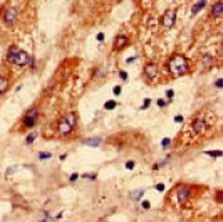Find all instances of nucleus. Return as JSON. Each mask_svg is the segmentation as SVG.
I'll list each match as a JSON object with an SVG mask.
<instances>
[{
	"instance_id": "obj_20",
	"label": "nucleus",
	"mask_w": 223,
	"mask_h": 222,
	"mask_svg": "<svg viewBox=\"0 0 223 222\" xmlns=\"http://www.w3.org/2000/svg\"><path fill=\"white\" fill-rule=\"evenodd\" d=\"M116 107V102L115 100H107L104 103V108L106 110H114Z\"/></svg>"
},
{
	"instance_id": "obj_5",
	"label": "nucleus",
	"mask_w": 223,
	"mask_h": 222,
	"mask_svg": "<svg viewBox=\"0 0 223 222\" xmlns=\"http://www.w3.org/2000/svg\"><path fill=\"white\" fill-rule=\"evenodd\" d=\"M30 59H31V55H28V52H26L24 50H19V52H17L16 58H15L12 64H15L17 67H24L30 63Z\"/></svg>"
},
{
	"instance_id": "obj_13",
	"label": "nucleus",
	"mask_w": 223,
	"mask_h": 222,
	"mask_svg": "<svg viewBox=\"0 0 223 222\" xmlns=\"http://www.w3.org/2000/svg\"><path fill=\"white\" fill-rule=\"evenodd\" d=\"M8 88H9V79H8V76H6V75H1V76H0V95L6 94L7 91H8Z\"/></svg>"
},
{
	"instance_id": "obj_39",
	"label": "nucleus",
	"mask_w": 223,
	"mask_h": 222,
	"mask_svg": "<svg viewBox=\"0 0 223 222\" xmlns=\"http://www.w3.org/2000/svg\"><path fill=\"white\" fill-rule=\"evenodd\" d=\"M22 87H23V84H19V86L16 87V91H20V88H22Z\"/></svg>"
},
{
	"instance_id": "obj_31",
	"label": "nucleus",
	"mask_w": 223,
	"mask_h": 222,
	"mask_svg": "<svg viewBox=\"0 0 223 222\" xmlns=\"http://www.w3.org/2000/svg\"><path fill=\"white\" fill-rule=\"evenodd\" d=\"M174 91H172V90H168V91H166V96H167V98H168V99H172V98H174Z\"/></svg>"
},
{
	"instance_id": "obj_25",
	"label": "nucleus",
	"mask_w": 223,
	"mask_h": 222,
	"mask_svg": "<svg viewBox=\"0 0 223 222\" xmlns=\"http://www.w3.org/2000/svg\"><path fill=\"white\" fill-rule=\"evenodd\" d=\"M170 142H171V139H170V138H164L163 141H162V147H163V149L168 147L170 146Z\"/></svg>"
},
{
	"instance_id": "obj_32",
	"label": "nucleus",
	"mask_w": 223,
	"mask_h": 222,
	"mask_svg": "<svg viewBox=\"0 0 223 222\" xmlns=\"http://www.w3.org/2000/svg\"><path fill=\"white\" fill-rule=\"evenodd\" d=\"M183 119H184V118H183L182 115H176V116L174 118V120H175L176 123H182V122H183Z\"/></svg>"
},
{
	"instance_id": "obj_17",
	"label": "nucleus",
	"mask_w": 223,
	"mask_h": 222,
	"mask_svg": "<svg viewBox=\"0 0 223 222\" xmlns=\"http://www.w3.org/2000/svg\"><path fill=\"white\" fill-rule=\"evenodd\" d=\"M143 194H144V190H136V191L131 193V198L138 201V199H140V197H143Z\"/></svg>"
},
{
	"instance_id": "obj_10",
	"label": "nucleus",
	"mask_w": 223,
	"mask_h": 222,
	"mask_svg": "<svg viewBox=\"0 0 223 222\" xmlns=\"http://www.w3.org/2000/svg\"><path fill=\"white\" fill-rule=\"evenodd\" d=\"M127 43H128V36L127 35H124V34H120V35H118L116 36V39H115V50H122V48H124L127 45Z\"/></svg>"
},
{
	"instance_id": "obj_37",
	"label": "nucleus",
	"mask_w": 223,
	"mask_h": 222,
	"mask_svg": "<svg viewBox=\"0 0 223 222\" xmlns=\"http://www.w3.org/2000/svg\"><path fill=\"white\" fill-rule=\"evenodd\" d=\"M134 60H136V56H131V58H128V59H127V60H126V63H132V62H134Z\"/></svg>"
},
{
	"instance_id": "obj_26",
	"label": "nucleus",
	"mask_w": 223,
	"mask_h": 222,
	"mask_svg": "<svg viewBox=\"0 0 223 222\" xmlns=\"http://www.w3.org/2000/svg\"><path fill=\"white\" fill-rule=\"evenodd\" d=\"M206 154L211 157H222V151H207Z\"/></svg>"
},
{
	"instance_id": "obj_9",
	"label": "nucleus",
	"mask_w": 223,
	"mask_h": 222,
	"mask_svg": "<svg viewBox=\"0 0 223 222\" xmlns=\"http://www.w3.org/2000/svg\"><path fill=\"white\" fill-rule=\"evenodd\" d=\"M17 52H19V47H17V45H15V44L9 45L8 50H7V53H6L7 62H8V63H14V60H15V58H16Z\"/></svg>"
},
{
	"instance_id": "obj_34",
	"label": "nucleus",
	"mask_w": 223,
	"mask_h": 222,
	"mask_svg": "<svg viewBox=\"0 0 223 222\" xmlns=\"http://www.w3.org/2000/svg\"><path fill=\"white\" fill-rule=\"evenodd\" d=\"M155 187H156V190H159V191H163V190H164V185L163 183H158Z\"/></svg>"
},
{
	"instance_id": "obj_35",
	"label": "nucleus",
	"mask_w": 223,
	"mask_h": 222,
	"mask_svg": "<svg viewBox=\"0 0 223 222\" xmlns=\"http://www.w3.org/2000/svg\"><path fill=\"white\" fill-rule=\"evenodd\" d=\"M150 206L151 205H150V202H148V201H144V202L142 203V207L143 209H150Z\"/></svg>"
},
{
	"instance_id": "obj_21",
	"label": "nucleus",
	"mask_w": 223,
	"mask_h": 222,
	"mask_svg": "<svg viewBox=\"0 0 223 222\" xmlns=\"http://www.w3.org/2000/svg\"><path fill=\"white\" fill-rule=\"evenodd\" d=\"M28 66H30V68H31V70H35V68H36V59L34 58V56H31Z\"/></svg>"
},
{
	"instance_id": "obj_6",
	"label": "nucleus",
	"mask_w": 223,
	"mask_h": 222,
	"mask_svg": "<svg viewBox=\"0 0 223 222\" xmlns=\"http://www.w3.org/2000/svg\"><path fill=\"white\" fill-rule=\"evenodd\" d=\"M175 20H176V12L175 10H167L163 15V26L166 28H171L172 26L175 24Z\"/></svg>"
},
{
	"instance_id": "obj_19",
	"label": "nucleus",
	"mask_w": 223,
	"mask_h": 222,
	"mask_svg": "<svg viewBox=\"0 0 223 222\" xmlns=\"http://www.w3.org/2000/svg\"><path fill=\"white\" fill-rule=\"evenodd\" d=\"M51 157H52L51 152H47V151H42V152H39V159H40V160L50 159Z\"/></svg>"
},
{
	"instance_id": "obj_12",
	"label": "nucleus",
	"mask_w": 223,
	"mask_h": 222,
	"mask_svg": "<svg viewBox=\"0 0 223 222\" xmlns=\"http://www.w3.org/2000/svg\"><path fill=\"white\" fill-rule=\"evenodd\" d=\"M204 127H206V123H204L203 119H195L192 123H191V128H192L194 133H202V131L204 130Z\"/></svg>"
},
{
	"instance_id": "obj_1",
	"label": "nucleus",
	"mask_w": 223,
	"mask_h": 222,
	"mask_svg": "<svg viewBox=\"0 0 223 222\" xmlns=\"http://www.w3.org/2000/svg\"><path fill=\"white\" fill-rule=\"evenodd\" d=\"M167 68H168L170 74L174 76H180V75L186 74L188 71V62L180 53H175L167 62Z\"/></svg>"
},
{
	"instance_id": "obj_36",
	"label": "nucleus",
	"mask_w": 223,
	"mask_h": 222,
	"mask_svg": "<svg viewBox=\"0 0 223 222\" xmlns=\"http://www.w3.org/2000/svg\"><path fill=\"white\" fill-rule=\"evenodd\" d=\"M78 178H79V174H76V173H75V174H72V177L70 178V181H71V182H75Z\"/></svg>"
},
{
	"instance_id": "obj_23",
	"label": "nucleus",
	"mask_w": 223,
	"mask_h": 222,
	"mask_svg": "<svg viewBox=\"0 0 223 222\" xmlns=\"http://www.w3.org/2000/svg\"><path fill=\"white\" fill-rule=\"evenodd\" d=\"M16 170H17V166H12V167L7 169V171H6V175H11V174H14Z\"/></svg>"
},
{
	"instance_id": "obj_22",
	"label": "nucleus",
	"mask_w": 223,
	"mask_h": 222,
	"mask_svg": "<svg viewBox=\"0 0 223 222\" xmlns=\"http://www.w3.org/2000/svg\"><path fill=\"white\" fill-rule=\"evenodd\" d=\"M119 78H120L122 80H127L128 79V74H127L126 71H123V70H120V71H119Z\"/></svg>"
},
{
	"instance_id": "obj_4",
	"label": "nucleus",
	"mask_w": 223,
	"mask_h": 222,
	"mask_svg": "<svg viewBox=\"0 0 223 222\" xmlns=\"http://www.w3.org/2000/svg\"><path fill=\"white\" fill-rule=\"evenodd\" d=\"M38 118H39V110L36 108V107L30 108L26 112L24 118H23V125H24V127L32 128L34 126L38 123Z\"/></svg>"
},
{
	"instance_id": "obj_30",
	"label": "nucleus",
	"mask_w": 223,
	"mask_h": 222,
	"mask_svg": "<svg viewBox=\"0 0 223 222\" xmlns=\"http://www.w3.org/2000/svg\"><path fill=\"white\" fill-rule=\"evenodd\" d=\"M215 86H216L218 88H220V90H222V87H223V80H222V78H220V79H218L216 82H215Z\"/></svg>"
},
{
	"instance_id": "obj_24",
	"label": "nucleus",
	"mask_w": 223,
	"mask_h": 222,
	"mask_svg": "<svg viewBox=\"0 0 223 222\" xmlns=\"http://www.w3.org/2000/svg\"><path fill=\"white\" fill-rule=\"evenodd\" d=\"M151 104V99H144V102H143V106L140 107V110H144V108H148Z\"/></svg>"
},
{
	"instance_id": "obj_18",
	"label": "nucleus",
	"mask_w": 223,
	"mask_h": 222,
	"mask_svg": "<svg viewBox=\"0 0 223 222\" xmlns=\"http://www.w3.org/2000/svg\"><path fill=\"white\" fill-rule=\"evenodd\" d=\"M36 136H38V134H36V133H30L27 135V138H26V143H27V144H32L34 141L36 139Z\"/></svg>"
},
{
	"instance_id": "obj_29",
	"label": "nucleus",
	"mask_w": 223,
	"mask_h": 222,
	"mask_svg": "<svg viewBox=\"0 0 223 222\" xmlns=\"http://www.w3.org/2000/svg\"><path fill=\"white\" fill-rule=\"evenodd\" d=\"M156 104H158L159 107H164L167 104V100H163V99H158L156 100Z\"/></svg>"
},
{
	"instance_id": "obj_38",
	"label": "nucleus",
	"mask_w": 223,
	"mask_h": 222,
	"mask_svg": "<svg viewBox=\"0 0 223 222\" xmlns=\"http://www.w3.org/2000/svg\"><path fill=\"white\" fill-rule=\"evenodd\" d=\"M83 178H88V179H95V175H94V174H92V175H91V174H84V175H83Z\"/></svg>"
},
{
	"instance_id": "obj_40",
	"label": "nucleus",
	"mask_w": 223,
	"mask_h": 222,
	"mask_svg": "<svg viewBox=\"0 0 223 222\" xmlns=\"http://www.w3.org/2000/svg\"><path fill=\"white\" fill-rule=\"evenodd\" d=\"M42 222H46V221H42Z\"/></svg>"
},
{
	"instance_id": "obj_16",
	"label": "nucleus",
	"mask_w": 223,
	"mask_h": 222,
	"mask_svg": "<svg viewBox=\"0 0 223 222\" xmlns=\"http://www.w3.org/2000/svg\"><path fill=\"white\" fill-rule=\"evenodd\" d=\"M202 63H203L204 68H211L214 66V58L211 55H204L202 58Z\"/></svg>"
},
{
	"instance_id": "obj_15",
	"label": "nucleus",
	"mask_w": 223,
	"mask_h": 222,
	"mask_svg": "<svg viewBox=\"0 0 223 222\" xmlns=\"http://www.w3.org/2000/svg\"><path fill=\"white\" fill-rule=\"evenodd\" d=\"M83 143L87 144V146L98 147L102 143V138H99V136H96V138H87V139H83Z\"/></svg>"
},
{
	"instance_id": "obj_33",
	"label": "nucleus",
	"mask_w": 223,
	"mask_h": 222,
	"mask_svg": "<svg viewBox=\"0 0 223 222\" xmlns=\"http://www.w3.org/2000/svg\"><path fill=\"white\" fill-rule=\"evenodd\" d=\"M96 39L99 40V42H102V40H104V34H103V32H99V34L96 35Z\"/></svg>"
},
{
	"instance_id": "obj_3",
	"label": "nucleus",
	"mask_w": 223,
	"mask_h": 222,
	"mask_svg": "<svg viewBox=\"0 0 223 222\" xmlns=\"http://www.w3.org/2000/svg\"><path fill=\"white\" fill-rule=\"evenodd\" d=\"M17 18H19V11L16 10L15 7H7L6 8V11H4V13H3V23L6 24V26H8V27H12V26H15L16 24V21H17Z\"/></svg>"
},
{
	"instance_id": "obj_7",
	"label": "nucleus",
	"mask_w": 223,
	"mask_h": 222,
	"mask_svg": "<svg viewBox=\"0 0 223 222\" xmlns=\"http://www.w3.org/2000/svg\"><path fill=\"white\" fill-rule=\"evenodd\" d=\"M158 71H159L158 64L152 63V62H151V63H147L144 66V75L147 76V79H150V80L155 79L156 75H158Z\"/></svg>"
},
{
	"instance_id": "obj_11",
	"label": "nucleus",
	"mask_w": 223,
	"mask_h": 222,
	"mask_svg": "<svg viewBox=\"0 0 223 222\" xmlns=\"http://www.w3.org/2000/svg\"><path fill=\"white\" fill-rule=\"evenodd\" d=\"M222 13H223V1H222V0H218L215 4H212L211 16H212V18H220Z\"/></svg>"
},
{
	"instance_id": "obj_2",
	"label": "nucleus",
	"mask_w": 223,
	"mask_h": 222,
	"mask_svg": "<svg viewBox=\"0 0 223 222\" xmlns=\"http://www.w3.org/2000/svg\"><path fill=\"white\" fill-rule=\"evenodd\" d=\"M76 125V115L74 112H68L63 118H60L59 123H58V131L62 135H67L74 130Z\"/></svg>"
},
{
	"instance_id": "obj_28",
	"label": "nucleus",
	"mask_w": 223,
	"mask_h": 222,
	"mask_svg": "<svg viewBox=\"0 0 223 222\" xmlns=\"http://www.w3.org/2000/svg\"><path fill=\"white\" fill-rule=\"evenodd\" d=\"M126 167L128 169V170H132V169L135 167V162L134 160H128V162L126 163Z\"/></svg>"
},
{
	"instance_id": "obj_27",
	"label": "nucleus",
	"mask_w": 223,
	"mask_h": 222,
	"mask_svg": "<svg viewBox=\"0 0 223 222\" xmlns=\"http://www.w3.org/2000/svg\"><path fill=\"white\" fill-rule=\"evenodd\" d=\"M112 92H114V95H120L122 87H120V86H115V87H114V90H112Z\"/></svg>"
},
{
	"instance_id": "obj_8",
	"label": "nucleus",
	"mask_w": 223,
	"mask_h": 222,
	"mask_svg": "<svg viewBox=\"0 0 223 222\" xmlns=\"http://www.w3.org/2000/svg\"><path fill=\"white\" fill-rule=\"evenodd\" d=\"M188 197H190V189H188L187 186H182L180 189H178L176 198H178V201H179L180 203L186 202V201L188 199Z\"/></svg>"
},
{
	"instance_id": "obj_14",
	"label": "nucleus",
	"mask_w": 223,
	"mask_h": 222,
	"mask_svg": "<svg viewBox=\"0 0 223 222\" xmlns=\"http://www.w3.org/2000/svg\"><path fill=\"white\" fill-rule=\"evenodd\" d=\"M206 4H207V0H199V1H196L195 4L191 7V13H192V15H196V13L200 12V11L206 7Z\"/></svg>"
}]
</instances>
